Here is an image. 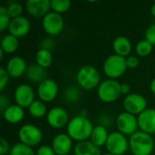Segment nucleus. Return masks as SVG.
<instances>
[{
  "instance_id": "obj_1",
  "label": "nucleus",
  "mask_w": 155,
  "mask_h": 155,
  "mask_svg": "<svg viewBox=\"0 0 155 155\" xmlns=\"http://www.w3.org/2000/svg\"><path fill=\"white\" fill-rule=\"evenodd\" d=\"M94 128V126L93 123L86 116L80 114L73 117L69 121L66 126V131L67 134L73 141L80 143L90 139Z\"/></svg>"
},
{
  "instance_id": "obj_12",
  "label": "nucleus",
  "mask_w": 155,
  "mask_h": 155,
  "mask_svg": "<svg viewBox=\"0 0 155 155\" xmlns=\"http://www.w3.org/2000/svg\"><path fill=\"white\" fill-rule=\"evenodd\" d=\"M35 91L31 85L27 84H19L14 92V99L15 104L21 106L22 108H28L35 99Z\"/></svg>"
},
{
  "instance_id": "obj_29",
  "label": "nucleus",
  "mask_w": 155,
  "mask_h": 155,
  "mask_svg": "<svg viewBox=\"0 0 155 155\" xmlns=\"http://www.w3.org/2000/svg\"><path fill=\"white\" fill-rule=\"evenodd\" d=\"M153 45L150 42H148L146 39H143V40L139 41L136 44V45H135V53L139 56L144 57V56L149 55L153 52Z\"/></svg>"
},
{
  "instance_id": "obj_19",
  "label": "nucleus",
  "mask_w": 155,
  "mask_h": 155,
  "mask_svg": "<svg viewBox=\"0 0 155 155\" xmlns=\"http://www.w3.org/2000/svg\"><path fill=\"white\" fill-rule=\"evenodd\" d=\"M3 118L5 122L11 124H17L21 123L25 117L24 108L17 104H11L3 113Z\"/></svg>"
},
{
  "instance_id": "obj_41",
  "label": "nucleus",
  "mask_w": 155,
  "mask_h": 155,
  "mask_svg": "<svg viewBox=\"0 0 155 155\" xmlns=\"http://www.w3.org/2000/svg\"><path fill=\"white\" fill-rule=\"evenodd\" d=\"M150 89H151V92L155 94V77L152 80L151 84H150Z\"/></svg>"
},
{
  "instance_id": "obj_7",
  "label": "nucleus",
  "mask_w": 155,
  "mask_h": 155,
  "mask_svg": "<svg viewBox=\"0 0 155 155\" xmlns=\"http://www.w3.org/2000/svg\"><path fill=\"white\" fill-rule=\"evenodd\" d=\"M105 148L109 153L124 155L129 149V140L120 132H113L109 134Z\"/></svg>"
},
{
  "instance_id": "obj_8",
  "label": "nucleus",
  "mask_w": 155,
  "mask_h": 155,
  "mask_svg": "<svg viewBox=\"0 0 155 155\" xmlns=\"http://www.w3.org/2000/svg\"><path fill=\"white\" fill-rule=\"evenodd\" d=\"M42 26L47 35L54 36L61 34L64 30V20L60 14L51 11L42 19Z\"/></svg>"
},
{
  "instance_id": "obj_10",
  "label": "nucleus",
  "mask_w": 155,
  "mask_h": 155,
  "mask_svg": "<svg viewBox=\"0 0 155 155\" xmlns=\"http://www.w3.org/2000/svg\"><path fill=\"white\" fill-rule=\"evenodd\" d=\"M116 127L118 132L122 133L124 135H133L135 134L138 129V118L137 116L129 114L127 112L121 113L116 118Z\"/></svg>"
},
{
  "instance_id": "obj_21",
  "label": "nucleus",
  "mask_w": 155,
  "mask_h": 155,
  "mask_svg": "<svg viewBox=\"0 0 155 155\" xmlns=\"http://www.w3.org/2000/svg\"><path fill=\"white\" fill-rule=\"evenodd\" d=\"M25 75L30 82L39 84L47 79V71L37 64H32L27 67Z\"/></svg>"
},
{
  "instance_id": "obj_43",
  "label": "nucleus",
  "mask_w": 155,
  "mask_h": 155,
  "mask_svg": "<svg viewBox=\"0 0 155 155\" xmlns=\"http://www.w3.org/2000/svg\"><path fill=\"white\" fill-rule=\"evenodd\" d=\"M4 54H5V52L0 48V59L2 60L3 59V57H4Z\"/></svg>"
},
{
  "instance_id": "obj_11",
  "label": "nucleus",
  "mask_w": 155,
  "mask_h": 155,
  "mask_svg": "<svg viewBox=\"0 0 155 155\" xmlns=\"http://www.w3.org/2000/svg\"><path fill=\"white\" fill-rule=\"evenodd\" d=\"M46 122L54 129H62L67 126L69 123V114L67 111L60 106L50 109L46 114Z\"/></svg>"
},
{
  "instance_id": "obj_23",
  "label": "nucleus",
  "mask_w": 155,
  "mask_h": 155,
  "mask_svg": "<svg viewBox=\"0 0 155 155\" xmlns=\"http://www.w3.org/2000/svg\"><path fill=\"white\" fill-rule=\"evenodd\" d=\"M109 134H110L108 133L107 128L102 124H99V125L94 126L93 133L91 134V137H90V141L94 145L101 148L102 146H105Z\"/></svg>"
},
{
  "instance_id": "obj_4",
  "label": "nucleus",
  "mask_w": 155,
  "mask_h": 155,
  "mask_svg": "<svg viewBox=\"0 0 155 155\" xmlns=\"http://www.w3.org/2000/svg\"><path fill=\"white\" fill-rule=\"evenodd\" d=\"M126 58L115 54L109 55L104 62L103 71L108 79L116 80L121 77L127 70Z\"/></svg>"
},
{
  "instance_id": "obj_27",
  "label": "nucleus",
  "mask_w": 155,
  "mask_h": 155,
  "mask_svg": "<svg viewBox=\"0 0 155 155\" xmlns=\"http://www.w3.org/2000/svg\"><path fill=\"white\" fill-rule=\"evenodd\" d=\"M64 99L67 101V103L70 104H74L78 102V100L81 97V90L79 86L75 85H70L68 86L64 94Z\"/></svg>"
},
{
  "instance_id": "obj_14",
  "label": "nucleus",
  "mask_w": 155,
  "mask_h": 155,
  "mask_svg": "<svg viewBox=\"0 0 155 155\" xmlns=\"http://www.w3.org/2000/svg\"><path fill=\"white\" fill-rule=\"evenodd\" d=\"M25 10L33 17L44 18L51 12L50 0H27L25 2Z\"/></svg>"
},
{
  "instance_id": "obj_33",
  "label": "nucleus",
  "mask_w": 155,
  "mask_h": 155,
  "mask_svg": "<svg viewBox=\"0 0 155 155\" xmlns=\"http://www.w3.org/2000/svg\"><path fill=\"white\" fill-rule=\"evenodd\" d=\"M55 46V41L53 37H46L41 40L40 44H39V47L40 49H44V50H48L51 51L54 48Z\"/></svg>"
},
{
  "instance_id": "obj_5",
  "label": "nucleus",
  "mask_w": 155,
  "mask_h": 155,
  "mask_svg": "<svg viewBox=\"0 0 155 155\" xmlns=\"http://www.w3.org/2000/svg\"><path fill=\"white\" fill-rule=\"evenodd\" d=\"M121 84H120L117 80H104L103 82H101L100 85L97 88L98 98L105 104L115 102L122 95Z\"/></svg>"
},
{
  "instance_id": "obj_22",
  "label": "nucleus",
  "mask_w": 155,
  "mask_h": 155,
  "mask_svg": "<svg viewBox=\"0 0 155 155\" xmlns=\"http://www.w3.org/2000/svg\"><path fill=\"white\" fill-rule=\"evenodd\" d=\"M74 155H103L101 148L94 145L90 140L77 143L74 147Z\"/></svg>"
},
{
  "instance_id": "obj_44",
  "label": "nucleus",
  "mask_w": 155,
  "mask_h": 155,
  "mask_svg": "<svg viewBox=\"0 0 155 155\" xmlns=\"http://www.w3.org/2000/svg\"><path fill=\"white\" fill-rule=\"evenodd\" d=\"M103 155H114V154H112V153H104V154Z\"/></svg>"
},
{
  "instance_id": "obj_32",
  "label": "nucleus",
  "mask_w": 155,
  "mask_h": 155,
  "mask_svg": "<svg viewBox=\"0 0 155 155\" xmlns=\"http://www.w3.org/2000/svg\"><path fill=\"white\" fill-rule=\"evenodd\" d=\"M11 20L12 19L7 13L6 6L1 5L0 6V31L1 32H4L5 30L8 29Z\"/></svg>"
},
{
  "instance_id": "obj_24",
  "label": "nucleus",
  "mask_w": 155,
  "mask_h": 155,
  "mask_svg": "<svg viewBox=\"0 0 155 155\" xmlns=\"http://www.w3.org/2000/svg\"><path fill=\"white\" fill-rule=\"evenodd\" d=\"M19 46L18 38L13 36L12 35L8 34L3 36L1 40V49L6 54H13L15 53Z\"/></svg>"
},
{
  "instance_id": "obj_3",
  "label": "nucleus",
  "mask_w": 155,
  "mask_h": 155,
  "mask_svg": "<svg viewBox=\"0 0 155 155\" xmlns=\"http://www.w3.org/2000/svg\"><path fill=\"white\" fill-rule=\"evenodd\" d=\"M76 82L81 89L93 90L100 85L101 74L94 66L90 64L84 65L76 74Z\"/></svg>"
},
{
  "instance_id": "obj_16",
  "label": "nucleus",
  "mask_w": 155,
  "mask_h": 155,
  "mask_svg": "<svg viewBox=\"0 0 155 155\" xmlns=\"http://www.w3.org/2000/svg\"><path fill=\"white\" fill-rule=\"evenodd\" d=\"M52 148L56 155H68L73 149V140L67 134H58L52 141Z\"/></svg>"
},
{
  "instance_id": "obj_38",
  "label": "nucleus",
  "mask_w": 155,
  "mask_h": 155,
  "mask_svg": "<svg viewBox=\"0 0 155 155\" xmlns=\"http://www.w3.org/2000/svg\"><path fill=\"white\" fill-rule=\"evenodd\" d=\"M10 150L11 147L7 140H5V138H0V155H5L7 153L9 154Z\"/></svg>"
},
{
  "instance_id": "obj_9",
  "label": "nucleus",
  "mask_w": 155,
  "mask_h": 155,
  "mask_svg": "<svg viewBox=\"0 0 155 155\" xmlns=\"http://www.w3.org/2000/svg\"><path fill=\"white\" fill-rule=\"evenodd\" d=\"M123 106L125 112L136 116L147 109V100L140 94L131 93L124 97Z\"/></svg>"
},
{
  "instance_id": "obj_34",
  "label": "nucleus",
  "mask_w": 155,
  "mask_h": 155,
  "mask_svg": "<svg viewBox=\"0 0 155 155\" xmlns=\"http://www.w3.org/2000/svg\"><path fill=\"white\" fill-rule=\"evenodd\" d=\"M9 74L6 72L5 68L1 67L0 68V91L3 92L5 88L7 86L9 83Z\"/></svg>"
},
{
  "instance_id": "obj_40",
  "label": "nucleus",
  "mask_w": 155,
  "mask_h": 155,
  "mask_svg": "<svg viewBox=\"0 0 155 155\" xmlns=\"http://www.w3.org/2000/svg\"><path fill=\"white\" fill-rule=\"evenodd\" d=\"M121 92L122 94H124L125 96L131 94V86L128 84H121Z\"/></svg>"
},
{
  "instance_id": "obj_2",
  "label": "nucleus",
  "mask_w": 155,
  "mask_h": 155,
  "mask_svg": "<svg viewBox=\"0 0 155 155\" xmlns=\"http://www.w3.org/2000/svg\"><path fill=\"white\" fill-rule=\"evenodd\" d=\"M129 147L134 155H151L154 150V141L152 135L137 131L130 136Z\"/></svg>"
},
{
  "instance_id": "obj_35",
  "label": "nucleus",
  "mask_w": 155,
  "mask_h": 155,
  "mask_svg": "<svg viewBox=\"0 0 155 155\" xmlns=\"http://www.w3.org/2000/svg\"><path fill=\"white\" fill-rule=\"evenodd\" d=\"M145 39L150 42L153 45H155V23L152 24L145 32Z\"/></svg>"
},
{
  "instance_id": "obj_36",
  "label": "nucleus",
  "mask_w": 155,
  "mask_h": 155,
  "mask_svg": "<svg viewBox=\"0 0 155 155\" xmlns=\"http://www.w3.org/2000/svg\"><path fill=\"white\" fill-rule=\"evenodd\" d=\"M36 155H56L52 146L49 145H41L36 150Z\"/></svg>"
},
{
  "instance_id": "obj_45",
  "label": "nucleus",
  "mask_w": 155,
  "mask_h": 155,
  "mask_svg": "<svg viewBox=\"0 0 155 155\" xmlns=\"http://www.w3.org/2000/svg\"><path fill=\"white\" fill-rule=\"evenodd\" d=\"M151 155H154V154H151Z\"/></svg>"
},
{
  "instance_id": "obj_17",
  "label": "nucleus",
  "mask_w": 155,
  "mask_h": 155,
  "mask_svg": "<svg viewBox=\"0 0 155 155\" xmlns=\"http://www.w3.org/2000/svg\"><path fill=\"white\" fill-rule=\"evenodd\" d=\"M137 118L140 131L150 135L155 134V109L147 108Z\"/></svg>"
},
{
  "instance_id": "obj_39",
  "label": "nucleus",
  "mask_w": 155,
  "mask_h": 155,
  "mask_svg": "<svg viewBox=\"0 0 155 155\" xmlns=\"http://www.w3.org/2000/svg\"><path fill=\"white\" fill-rule=\"evenodd\" d=\"M10 103H9V99L5 96L4 94H2L0 96V109H1V112L3 113L8 106H10Z\"/></svg>"
},
{
  "instance_id": "obj_6",
  "label": "nucleus",
  "mask_w": 155,
  "mask_h": 155,
  "mask_svg": "<svg viewBox=\"0 0 155 155\" xmlns=\"http://www.w3.org/2000/svg\"><path fill=\"white\" fill-rule=\"evenodd\" d=\"M17 136L19 139V143H22L33 148L42 142L44 134L39 127L31 124H27L20 127Z\"/></svg>"
},
{
  "instance_id": "obj_42",
  "label": "nucleus",
  "mask_w": 155,
  "mask_h": 155,
  "mask_svg": "<svg viewBox=\"0 0 155 155\" xmlns=\"http://www.w3.org/2000/svg\"><path fill=\"white\" fill-rule=\"evenodd\" d=\"M151 14L152 15L155 17V2L152 5V7H151Z\"/></svg>"
},
{
  "instance_id": "obj_20",
  "label": "nucleus",
  "mask_w": 155,
  "mask_h": 155,
  "mask_svg": "<svg viewBox=\"0 0 155 155\" xmlns=\"http://www.w3.org/2000/svg\"><path fill=\"white\" fill-rule=\"evenodd\" d=\"M132 42L129 38L124 35H120L116 37L113 42V50L115 54L123 56V57H128L132 52Z\"/></svg>"
},
{
  "instance_id": "obj_13",
  "label": "nucleus",
  "mask_w": 155,
  "mask_h": 155,
  "mask_svg": "<svg viewBox=\"0 0 155 155\" xmlns=\"http://www.w3.org/2000/svg\"><path fill=\"white\" fill-rule=\"evenodd\" d=\"M58 91L59 88L57 83L53 79L47 78L38 84L37 95L39 100L43 101L44 103H50L56 98Z\"/></svg>"
},
{
  "instance_id": "obj_18",
  "label": "nucleus",
  "mask_w": 155,
  "mask_h": 155,
  "mask_svg": "<svg viewBox=\"0 0 155 155\" xmlns=\"http://www.w3.org/2000/svg\"><path fill=\"white\" fill-rule=\"evenodd\" d=\"M27 64L25 60L19 55L11 57L5 65V70L8 73L10 77L19 78L25 74L27 70Z\"/></svg>"
},
{
  "instance_id": "obj_15",
  "label": "nucleus",
  "mask_w": 155,
  "mask_h": 155,
  "mask_svg": "<svg viewBox=\"0 0 155 155\" xmlns=\"http://www.w3.org/2000/svg\"><path fill=\"white\" fill-rule=\"evenodd\" d=\"M31 30V23L25 16H20L11 20L8 31L9 34L16 38H22L25 36Z\"/></svg>"
},
{
  "instance_id": "obj_28",
  "label": "nucleus",
  "mask_w": 155,
  "mask_h": 155,
  "mask_svg": "<svg viewBox=\"0 0 155 155\" xmlns=\"http://www.w3.org/2000/svg\"><path fill=\"white\" fill-rule=\"evenodd\" d=\"M9 155H36V153L32 147L22 143H16L11 147Z\"/></svg>"
},
{
  "instance_id": "obj_25",
  "label": "nucleus",
  "mask_w": 155,
  "mask_h": 155,
  "mask_svg": "<svg viewBox=\"0 0 155 155\" xmlns=\"http://www.w3.org/2000/svg\"><path fill=\"white\" fill-rule=\"evenodd\" d=\"M28 112L30 114L31 116H33L34 118H42L44 117L45 114H47V109H46V105L45 103H44L41 100H35L32 104L28 107Z\"/></svg>"
},
{
  "instance_id": "obj_31",
  "label": "nucleus",
  "mask_w": 155,
  "mask_h": 155,
  "mask_svg": "<svg viewBox=\"0 0 155 155\" xmlns=\"http://www.w3.org/2000/svg\"><path fill=\"white\" fill-rule=\"evenodd\" d=\"M6 8H7V13H8L9 16L11 17V19L22 16V14L24 12L23 5L18 2L13 1V2L8 3L6 5Z\"/></svg>"
},
{
  "instance_id": "obj_37",
  "label": "nucleus",
  "mask_w": 155,
  "mask_h": 155,
  "mask_svg": "<svg viewBox=\"0 0 155 155\" xmlns=\"http://www.w3.org/2000/svg\"><path fill=\"white\" fill-rule=\"evenodd\" d=\"M139 64H140V61H139L137 56H135V55H129L128 57H126V64H127L128 68H130V69L137 68Z\"/></svg>"
},
{
  "instance_id": "obj_30",
  "label": "nucleus",
  "mask_w": 155,
  "mask_h": 155,
  "mask_svg": "<svg viewBox=\"0 0 155 155\" xmlns=\"http://www.w3.org/2000/svg\"><path fill=\"white\" fill-rule=\"evenodd\" d=\"M71 1L69 0H52L51 1V9L53 12L57 14H63L67 12L71 7Z\"/></svg>"
},
{
  "instance_id": "obj_26",
  "label": "nucleus",
  "mask_w": 155,
  "mask_h": 155,
  "mask_svg": "<svg viewBox=\"0 0 155 155\" xmlns=\"http://www.w3.org/2000/svg\"><path fill=\"white\" fill-rule=\"evenodd\" d=\"M53 63V54L51 51L39 49L35 54V64L43 68H48Z\"/></svg>"
}]
</instances>
